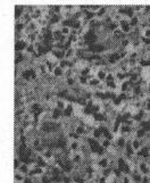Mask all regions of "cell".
Wrapping results in <instances>:
<instances>
[{"label":"cell","mask_w":150,"mask_h":183,"mask_svg":"<svg viewBox=\"0 0 150 183\" xmlns=\"http://www.w3.org/2000/svg\"><path fill=\"white\" fill-rule=\"evenodd\" d=\"M81 149V143L80 141H71L68 143V150L71 152H76V151H80Z\"/></svg>","instance_id":"17"},{"label":"cell","mask_w":150,"mask_h":183,"mask_svg":"<svg viewBox=\"0 0 150 183\" xmlns=\"http://www.w3.org/2000/svg\"><path fill=\"white\" fill-rule=\"evenodd\" d=\"M124 36H125V34L122 32L121 29H118V30H116V31L112 32V38L116 39V40H123V39H124V38H123Z\"/></svg>","instance_id":"34"},{"label":"cell","mask_w":150,"mask_h":183,"mask_svg":"<svg viewBox=\"0 0 150 183\" xmlns=\"http://www.w3.org/2000/svg\"><path fill=\"white\" fill-rule=\"evenodd\" d=\"M146 134H147V131L142 128H138V130L135 131V138H138V139H141V138L146 137Z\"/></svg>","instance_id":"36"},{"label":"cell","mask_w":150,"mask_h":183,"mask_svg":"<svg viewBox=\"0 0 150 183\" xmlns=\"http://www.w3.org/2000/svg\"><path fill=\"white\" fill-rule=\"evenodd\" d=\"M51 53H52V55L55 56V58H56L58 61L65 59V50H56V49H52Z\"/></svg>","instance_id":"20"},{"label":"cell","mask_w":150,"mask_h":183,"mask_svg":"<svg viewBox=\"0 0 150 183\" xmlns=\"http://www.w3.org/2000/svg\"><path fill=\"white\" fill-rule=\"evenodd\" d=\"M106 88H107V90H110V91L114 92H117V90H119V85H118L117 81L106 82Z\"/></svg>","instance_id":"19"},{"label":"cell","mask_w":150,"mask_h":183,"mask_svg":"<svg viewBox=\"0 0 150 183\" xmlns=\"http://www.w3.org/2000/svg\"><path fill=\"white\" fill-rule=\"evenodd\" d=\"M131 178L134 183H141V181H142V175L140 173H135V172L132 173Z\"/></svg>","instance_id":"37"},{"label":"cell","mask_w":150,"mask_h":183,"mask_svg":"<svg viewBox=\"0 0 150 183\" xmlns=\"http://www.w3.org/2000/svg\"><path fill=\"white\" fill-rule=\"evenodd\" d=\"M87 50L89 53H92V54H95V55H100L101 53H104L106 50V47L102 44V43H94V44H91L87 48Z\"/></svg>","instance_id":"4"},{"label":"cell","mask_w":150,"mask_h":183,"mask_svg":"<svg viewBox=\"0 0 150 183\" xmlns=\"http://www.w3.org/2000/svg\"><path fill=\"white\" fill-rule=\"evenodd\" d=\"M23 183H33V181H32L31 178H25V180H24V182Z\"/></svg>","instance_id":"56"},{"label":"cell","mask_w":150,"mask_h":183,"mask_svg":"<svg viewBox=\"0 0 150 183\" xmlns=\"http://www.w3.org/2000/svg\"><path fill=\"white\" fill-rule=\"evenodd\" d=\"M132 132V126L130 125H126V124H122L121 125V130H119V133L121 134H127Z\"/></svg>","instance_id":"35"},{"label":"cell","mask_w":150,"mask_h":183,"mask_svg":"<svg viewBox=\"0 0 150 183\" xmlns=\"http://www.w3.org/2000/svg\"><path fill=\"white\" fill-rule=\"evenodd\" d=\"M147 90H148V91L150 92V81L148 82V87H147Z\"/></svg>","instance_id":"57"},{"label":"cell","mask_w":150,"mask_h":183,"mask_svg":"<svg viewBox=\"0 0 150 183\" xmlns=\"http://www.w3.org/2000/svg\"><path fill=\"white\" fill-rule=\"evenodd\" d=\"M60 128V124L58 122L55 121H44L41 123V130L46 133H52V132H56L57 130H59Z\"/></svg>","instance_id":"1"},{"label":"cell","mask_w":150,"mask_h":183,"mask_svg":"<svg viewBox=\"0 0 150 183\" xmlns=\"http://www.w3.org/2000/svg\"><path fill=\"white\" fill-rule=\"evenodd\" d=\"M20 165H22L20 164V159H19V158H15V159H14V168H15V169H18Z\"/></svg>","instance_id":"54"},{"label":"cell","mask_w":150,"mask_h":183,"mask_svg":"<svg viewBox=\"0 0 150 183\" xmlns=\"http://www.w3.org/2000/svg\"><path fill=\"white\" fill-rule=\"evenodd\" d=\"M115 76H116V81L117 82H124V81H126V80H129L127 79V74L124 73V72H122V71H117L116 73H115Z\"/></svg>","instance_id":"21"},{"label":"cell","mask_w":150,"mask_h":183,"mask_svg":"<svg viewBox=\"0 0 150 183\" xmlns=\"http://www.w3.org/2000/svg\"><path fill=\"white\" fill-rule=\"evenodd\" d=\"M63 116V110L58 109V108H52L51 110V114H50V119L51 121H55V122H58Z\"/></svg>","instance_id":"12"},{"label":"cell","mask_w":150,"mask_h":183,"mask_svg":"<svg viewBox=\"0 0 150 183\" xmlns=\"http://www.w3.org/2000/svg\"><path fill=\"white\" fill-rule=\"evenodd\" d=\"M101 84V82L95 77V76H92V77H89V82H88V85L90 88H98L99 85Z\"/></svg>","instance_id":"22"},{"label":"cell","mask_w":150,"mask_h":183,"mask_svg":"<svg viewBox=\"0 0 150 183\" xmlns=\"http://www.w3.org/2000/svg\"><path fill=\"white\" fill-rule=\"evenodd\" d=\"M95 77L101 82V81H106V77H107V72L105 68H98L97 72H95Z\"/></svg>","instance_id":"14"},{"label":"cell","mask_w":150,"mask_h":183,"mask_svg":"<svg viewBox=\"0 0 150 183\" xmlns=\"http://www.w3.org/2000/svg\"><path fill=\"white\" fill-rule=\"evenodd\" d=\"M77 82H78L80 85L85 87V85H88L89 77H88V76H83V75H78V76H77Z\"/></svg>","instance_id":"29"},{"label":"cell","mask_w":150,"mask_h":183,"mask_svg":"<svg viewBox=\"0 0 150 183\" xmlns=\"http://www.w3.org/2000/svg\"><path fill=\"white\" fill-rule=\"evenodd\" d=\"M112 81H116V76H115V73H107L106 82H112Z\"/></svg>","instance_id":"52"},{"label":"cell","mask_w":150,"mask_h":183,"mask_svg":"<svg viewBox=\"0 0 150 183\" xmlns=\"http://www.w3.org/2000/svg\"><path fill=\"white\" fill-rule=\"evenodd\" d=\"M100 145H101L102 148H105V149L107 150V149H110V148H112V141L108 140V139H104V140L101 141Z\"/></svg>","instance_id":"44"},{"label":"cell","mask_w":150,"mask_h":183,"mask_svg":"<svg viewBox=\"0 0 150 183\" xmlns=\"http://www.w3.org/2000/svg\"><path fill=\"white\" fill-rule=\"evenodd\" d=\"M149 183H150V175H149Z\"/></svg>","instance_id":"58"},{"label":"cell","mask_w":150,"mask_h":183,"mask_svg":"<svg viewBox=\"0 0 150 183\" xmlns=\"http://www.w3.org/2000/svg\"><path fill=\"white\" fill-rule=\"evenodd\" d=\"M141 37L142 38H147V39H150V27L148 29H145L141 31Z\"/></svg>","instance_id":"51"},{"label":"cell","mask_w":150,"mask_h":183,"mask_svg":"<svg viewBox=\"0 0 150 183\" xmlns=\"http://www.w3.org/2000/svg\"><path fill=\"white\" fill-rule=\"evenodd\" d=\"M60 31H61L63 36H65V37H70L72 33V29L67 27V26H60Z\"/></svg>","instance_id":"39"},{"label":"cell","mask_w":150,"mask_h":183,"mask_svg":"<svg viewBox=\"0 0 150 183\" xmlns=\"http://www.w3.org/2000/svg\"><path fill=\"white\" fill-rule=\"evenodd\" d=\"M26 6H23V5H16L15 6V18L16 19H20L23 17L24 13L26 12Z\"/></svg>","instance_id":"10"},{"label":"cell","mask_w":150,"mask_h":183,"mask_svg":"<svg viewBox=\"0 0 150 183\" xmlns=\"http://www.w3.org/2000/svg\"><path fill=\"white\" fill-rule=\"evenodd\" d=\"M68 138H70L71 141H78V140L81 139V137H80L75 131L74 132H70V133H68Z\"/></svg>","instance_id":"43"},{"label":"cell","mask_w":150,"mask_h":183,"mask_svg":"<svg viewBox=\"0 0 150 183\" xmlns=\"http://www.w3.org/2000/svg\"><path fill=\"white\" fill-rule=\"evenodd\" d=\"M34 53H35V46L34 44H29L25 49V54L29 56H32Z\"/></svg>","instance_id":"38"},{"label":"cell","mask_w":150,"mask_h":183,"mask_svg":"<svg viewBox=\"0 0 150 183\" xmlns=\"http://www.w3.org/2000/svg\"><path fill=\"white\" fill-rule=\"evenodd\" d=\"M130 25H131L133 29H135V27H139V25H140V22H141V19L140 17L138 16V15H135V16H133L130 20Z\"/></svg>","instance_id":"26"},{"label":"cell","mask_w":150,"mask_h":183,"mask_svg":"<svg viewBox=\"0 0 150 183\" xmlns=\"http://www.w3.org/2000/svg\"><path fill=\"white\" fill-rule=\"evenodd\" d=\"M70 96V91L68 90H60V91L57 93V97L59 98V99H66L67 97Z\"/></svg>","instance_id":"40"},{"label":"cell","mask_w":150,"mask_h":183,"mask_svg":"<svg viewBox=\"0 0 150 183\" xmlns=\"http://www.w3.org/2000/svg\"><path fill=\"white\" fill-rule=\"evenodd\" d=\"M39 71H40V74H42V75L48 74V71H47V67H46L44 63H41V64L39 65Z\"/></svg>","instance_id":"48"},{"label":"cell","mask_w":150,"mask_h":183,"mask_svg":"<svg viewBox=\"0 0 150 183\" xmlns=\"http://www.w3.org/2000/svg\"><path fill=\"white\" fill-rule=\"evenodd\" d=\"M125 155H126V157H127L129 159H133V158H134L135 151H134L133 147H132L131 142H127L126 146H125Z\"/></svg>","instance_id":"13"},{"label":"cell","mask_w":150,"mask_h":183,"mask_svg":"<svg viewBox=\"0 0 150 183\" xmlns=\"http://www.w3.org/2000/svg\"><path fill=\"white\" fill-rule=\"evenodd\" d=\"M98 38L99 37H98V34H97V31L89 29V30L87 31V33L83 36V40L87 42V44H88V47H89V46H91V44L97 43Z\"/></svg>","instance_id":"2"},{"label":"cell","mask_w":150,"mask_h":183,"mask_svg":"<svg viewBox=\"0 0 150 183\" xmlns=\"http://www.w3.org/2000/svg\"><path fill=\"white\" fill-rule=\"evenodd\" d=\"M122 183H133V180L129 174H124L122 176Z\"/></svg>","instance_id":"47"},{"label":"cell","mask_w":150,"mask_h":183,"mask_svg":"<svg viewBox=\"0 0 150 183\" xmlns=\"http://www.w3.org/2000/svg\"><path fill=\"white\" fill-rule=\"evenodd\" d=\"M122 173H123V172H122L119 168H114V169H112V174H114V176H115V178H117V179H119V178H122V176H123V175H122Z\"/></svg>","instance_id":"50"},{"label":"cell","mask_w":150,"mask_h":183,"mask_svg":"<svg viewBox=\"0 0 150 183\" xmlns=\"http://www.w3.org/2000/svg\"><path fill=\"white\" fill-rule=\"evenodd\" d=\"M73 183H76V182H73Z\"/></svg>","instance_id":"59"},{"label":"cell","mask_w":150,"mask_h":183,"mask_svg":"<svg viewBox=\"0 0 150 183\" xmlns=\"http://www.w3.org/2000/svg\"><path fill=\"white\" fill-rule=\"evenodd\" d=\"M134 12L136 13H145V6L143 5H135L134 6Z\"/></svg>","instance_id":"49"},{"label":"cell","mask_w":150,"mask_h":183,"mask_svg":"<svg viewBox=\"0 0 150 183\" xmlns=\"http://www.w3.org/2000/svg\"><path fill=\"white\" fill-rule=\"evenodd\" d=\"M117 168H119L124 174H132V171H131V167H130V165L127 163V160L126 159H124V158H118V160H117Z\"/></svg>","instance_id":"3"},{"label":"cell","mask_w":150,"mask_h":183,"mask_svg":"<svg viewBox=\"0 0 150 183\" xmlns=\"http://www.w3.org/2000/svg\"><path fill=\"white\" fill-rule=\"evenodd\" d=\"M64 74H65V70H63L60 66H58V65H57L56 67H55V70H54L52 75H54L55 77H61Z\"/></svg>","instance_id":"31"},{"label":"cell","mask_w":150,"mask_h":183,"mask_svg":"<svg viewBox=\"0 0 150 183\" xmlns=\"http://www.w3.org/2000/svg\"><path fill=\"white\" fill-rule=\"evenodd\" d=\"M141 175H150V167L146 162H141L138 165Z\"/></svg>","instance_id":"11"},{"label":"cell","mask_w":150,"mask_h":183,"mask_svg":"<svg viewBox=\"0 0 150 183\" xmlns=\"http://www.w3.org/2000/svg\"><path fill=\"white\" fill-rule=\"evenodd\" d=\"M123 100L117 96V97H115L114 99L112 100V105L114 106V107H116V108H121L122 106H123Z\"/></svg>","instance_id":"30"},{"label":"cell","mask_w":150,"mask_h":183,"mask_svg":"<svg viewBox=\"0 0 150 183\" xmlns=\"http://www.w3.org/2000/svg\"><path fill=\"white\" fill-rule=\"evenodd\" d=\"M15 30H16V33H24L26 30V24L22 19H19L15 24Z\"/></svg>","instance_id":"15"},{"label":"cell","mask_w":150,"mask_h":183,"mask_svg":"<svg viewBox=\"0 0 150 183\" xmlns=\"http://www.w3.org/2000/svg\"><path fill=\"white\" fill-rule=\"evenodd\" d=\"M73 113H74V107H73L72 105H68L65 109L63 110V116H65V117H71V116L73 115Z\"/></svg>","instance_id":"27"},{"label":"cell","mask_w":150,"mask_h":183,"mask_svg":"<svg viewBox=\"0 0 150 183\" xmlns=\"http://www.w3.org/2000/svg\"><path fill=\"white\" fill-rule=\"evenodd\" d=\"M116 140V145H117V147L118 148H121V149H123V148H125V146H126V139L124 138V137H118L117 139H115Z\"/></svg>","instance_id":"28"},{"label":"cell","mask_w":150,"mask_h":183,"mask_svg":"<svg viewBox=\"0 0 150 183\" xmlns=\"http://www.w3.org/2000/svg\"><path fill=\"white\" fill-rule=\"evenodd\" d=\"M24 180H25V178H24L23 174H20V173H15V175H14V181H15V183H23L24 182Z\"/></svg>","instance_id":"41"},{"label":"cell","mask_w":150,"mask_h":183,"mask_svg":"<svg viewBox=\"0 0 150 183\" xmlns=\"http://www.w3.org/2000/svg\"><path fill=\"white\" fill-rule=\"evenodd\" d=\"M141 128H145L147 132H150V122L148 119H143L141 122Z\"/></svg>","instance_id":"45"},{"label":"cell","mask_w":150,"mask_h":183,"mask_svg":"<svg viewBox=\"0 0 150 183\" xmlns=\"http://www.w3.org/2000/svg\"><path fill=\"white\" fill-rule=\"evenodd\" d=\"M20 76H22V79H23L24 81H26V82H30V81H32V79H31V73H30V70H24V71H22Z\"/></svg>","instance_id":"32"},{"label":"cell","mask_w":150,"mask_h":183,"mask_svg":"<svg viewBox=\"0 0 150 183\" xmlns=\"http://www.w3.org/2000/svg\"><path fill=\"white\" fill-rule=\"evenodd\" d=\"M24 60H25V54L24 53H16V56H15V65L18 66Z\"/></svg>","instance_id":"24"},{"label":"cell","mask_w":150,"mask_h":183,"mask_svg":"<svg viewBox=\"0 0 150 183\" xmlns=\"http://www.w3.org/2000/svg\"><path fill=\"white\" fill-rule=\"evenodd\" d=\"M119 29L122 30V32L124 34H130V33H132V31H133V27L130 25L129 19L126 18H124L123 20L119 22Z\"/></svg>","instance_id":"5"},{"label":"cell","mask_w":150,"mask_h":183,"mask_svg":"<svg viewBox=\"0 0 150 183\" xmlns=\"http://www.w3.org/2000/svg\"><path fill=\"white\" fill-rule=\"evenodd\" d=\"M75 132L80 135V137H84V135H87V133H88V128L85 126V125H82V124H78V125H76L75 126Z\"/></svg>","instance_id":"16"},{"label":"cell","mask_w":150,"mask_h":183,"mask_svg":"<svg viewBox=\"0 0 150 183\" xmlns=\"http://www.w3.org/2000/svg\"><path fill=\"white\" fill-rule=\"evenodd\" d=\"M102 137H104V135H102V132H101L98 128H95L92 130V138H93V139H95V140L99 141Z\"/></svg>","instance_id":"33"},{"label":"cell","mask_w":150,"mask_h":183,"mask_svg":"<svg viewBox=\"0 0 150 183\" xmlns=\"http://www.w3.org/2000/svg\"><path fill=\"white\" fill-rule=\"evenodd\" d=\"M27 46H29V43L26 42L25 39L16 40V42H15V51L16 53H24Z\"/></svg>","instance_id":"7"},{"label":"cell","mask_w":150,"mask_h":183,"mask_svg":"<svg viewBox=\"0 0 150 183\" xmlns=\"http://www.w3.org/2000/svg\"><path fill=\"white\" fill-rule=\"evenodd\" d=\"M31 172V166L27 164H22L18 168V173L20 174H30Z\"/></svg>","instance_id":"25"},{"label":"cell","mask_w":150,"mask_h":183,"mask_svg":"<svg viewBox=\"0 0 150 183\" xmlns=\"http://www.w3.org/2000/svg\"><path fill=\"white\" fill-rule=\"evenodd\" d=\"M112 174V169L110 168V167L105 168V169L102 171V176H104V178H106V179H107V178H109Z\"/></svg>","instance_id":"46"},{"label":"cell","mask_w":150,"mask_h":183,"mask_svg":"<svg viewBox=\"0 0 150 183\" xmlns=\"http://www.w3.org/2000/svg\"><path fill=\"white\" fill-rule=\"evenodd\" d=\"M68 158L71 159V162L73 164H81L82 160H83V154L81 151H76V152H71L70 151Z\"/></svg>","instance_id":"6"},{"label":"cell","mask_w":150,"mask_h":183,"mask_svg":"<svg viewBox=\"0 0 150 183\" xmlns=\"http://www.w3.org/2000/svg\"><path fill=\"white\" fill-rule=\"evenodd\" d=\"M121 60V56H119V51H112L110 53L109 55L106 57V61L108 63V64H116L117 61H119Z\"/></svg>","instance_id":"8"},{"label":"cell","mask_w":150,"mask_h":183,"mask_svg":"<svg viewBox=\"0 0 150 183\" xmlns=\"http://www.w3.org/2000/svg\"><path fill=\"white\" fill-rule=\"evenodd\" d=\"M147 13H150V5H146L145 6V13L143 14H147Z\"/></svg>","instance_id":"55"},{"label":"cell","mask_w":150,"mask_h":183,"mask_svg":"<svg viewBox=\"0 0 150 183\" xmlns=\"http://www.w3.org/2000/svg\"><path fill=\"white\" fill-rule=\"evenodd\" d=\"M77 82V80L75 79L74 76H71V77H67L66 79V84L68 85V87H71V88H73L75 87V83Z\"/></svg>","instance_id":"42"},{"label":"cell","mask_w":150,"mask_h":183,"mask_svg":"<svg viewBox=\"0 0 150 183\" xmlns=\"http://www.w3.org/2000/svg\"><path fill=\"white\" fill-rule=\"evenodd\" d=\"M131 145L133 147V149H134V151L135 152H138L139 150H141V141H140V139H138V138H134V139H132L131 140Z\"/></svg>","instance_id":"23"},{"label":"cell","mask_w":150,"mask_h":183,"mask_svg":"<svg viewBox=\"0 0 150 183\" xmlns=\"http://www.w3.org/2000/svg\"><path fill=\"white\" fill-rule=\"evenodd\" d=\"M67 106H68V104L66 102L65 99H57V100H55V107L58 108V109L64 110ZM55 107H54V108H55Z\"/></svg>","instance_id":"18"},{"label":"cell","mask_w":150,"mask_h":183,"mask_svg":"<svg viewBox=\"0 0 150 183\" xmlns=\"http://www.w3.org/2000/svg\"><path fill=\"white\" fill-rule=\"evenodd\" d=\"M30 73H31V79H32V81H33V80H37L38 72L34 70V68H30Z\"/></svg>","instance_id":"53"},{"label":"cell","mask_w":150,"mask_h":183,"mask_svg":"<svg viewBox=\"0 0 150 183\" xmlns=\"http://www.w3.org/2000/svg\"><path fill=\"white\" fill-rule=\"evenodd\" d=\"M97 165H98L99 168L105 169V168H108V167L110 166V160H109L108 157L102 156V157H99V158L97 159Z\"/></svg>","instance_id":"9"}]
</instances>
